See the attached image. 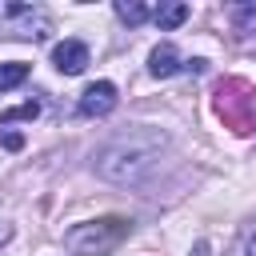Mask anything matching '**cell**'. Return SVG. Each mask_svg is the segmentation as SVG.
Instances as JSON below:
<instances>
[{"mask_svg": "<svg viewBox=\"0 0 256 256\" xmlns=\"http://www.w3.org/2000/svg\"><path fill=\"white\" fill-rule=\"evenodd\" d=\"M164 148H168V136L160 128H148V124L124 128L120 136H112L96 152V172L104 180H116V184H136L160 164Z\"/></svg>", "mask_w": 256, "mask_h": 256, "instance_id": "1", "label": "cell"}, {"mask_svg": "<svg viewBox=\"0 0 256 256\" xmlns=\"http://www.w3.org/2000/svg\"><path fill=\"white\" fill-rule=\"evenodd\" d=\"M132 224L124 216H104V220H84L64 232V248L76 256H108L128 240Z\"/></svg>", "mask_w": 256, "mask_h": 256, "instance_id": "2", "label": "cell"}, {"mask_svg": "<svg viewBox=\"0 0 256 256\" xmlns=\"http://www.w3.org/2000/svg\"><path fill=\"white\" fill-rule=\"evenodd\" d=\"M216 112L232 132L256 128V84L244 76H224L216 84Z\"/></svg>", "mask_w": 256, "mask_h": 256, "instance_id": "3", "label": "cell"}, {"mask_svg": "<svg viewBox=\"0 0 256 256\" xmlns=\"http://www.w3.org/2000/svg\"><path fill=\"white\" fill-rule=\"evenodd\" d=\"M0 32L16 36V40H44L52 32V20L40 4H16V0H0Z\"/></svg>", "mask_w": 256, "mask_h": 256, "instance_id": "4", "label": "cell"}, {"mask_svg": "<svg viewBox=\"0 0 256 256\" xmlns=\"http://www.w3.org/2000/svg\"><path fill=\"white\" fill-rule=\"evenodd\" d=\"M80 116H108L112 108H116V84L112 80H96V84H88L84 88V96H80Z\"/></svg>", "mask_w": 256, "mask_h": 256, "instance_id": "5", "label": "cell"}, {"mask_svg": "<svg viewBox=\"0 0 256 256\" xmlns=\"http://www.w3.org/2000/svg\"><path fill=\"white\" fill-rule=\"evenodd\" d=\"M52 64H56L64 76H80V72L88 68V48H84L80 40H64V44L52 48Z\"/></svg>", "mask_w": 256, "mask_h": 256, "instance_id": "6", "label": "cell"}, {"mask_svg": "<svg viewBox=\"0 0 256 256\" xmlns=\"http://www.w3.org/2000/svg\"><path fill=\"white\" fill-rule=\"evenodd\" d=\"M148 72H152V76H172V72H180V52H176L172 44L152 48V56H148Z\"/></svg>", "mask_w": 256, "mask_h": 256, "instance_id": "7", "label": "cell"}, {"mask_svg": "<svg viewBox=\"0 0 256 256\" xmlns=\"http://www.w3.org/2000/svg\"><path fill=\"white\" fill-rule=\"evenodd\" d=\"M152 20H156L160 32H172V28H180V24L188 20V4H160V8L152 12Z\"/></svg>", "mask_w": 256, "mask_h": 256, "instance_id": "8", "label": "cell"}, {"mask_svg": "<svg viewBox=\"0 0 256 256\" xmlns=\"http://www.w3.org/2000/svg\"><path fill=\"white\" fill-rule=\"evenodd\" d=\"M116 16H120L124 24H144V20L152 16V8L140 4V0H116Z\"/></svg>", "mask_w": 256, "mask_h": 256, "instance_id": "9", "label": "cell"}, {"mask_svg": "<svg viewBox=\"0 0 256 256\" xmlns=\"http://www.w3.org/2000/svg\"><path fill=\"white\" fill-rule=\"evenodd\" d=\"M24 80H28V64H20V60H12V64H0V92L16 88V84H24Z\"/></svg>", "mask_w": 256, "mask_h": 256, "instance_id": "10", "label": "cell"}, {"mask_svg": "<svg viewBox=\"0 0 256 256\" xmlns=\"http://www.w3.org/2000/svg\"><path fill=\"white\" fill-rule=\"evenodd\" d=\"M36 116H40V100H28V104H20V108L0 112V124H12V120H36Z\"/></svg>", "mask_w": 256, "mask_h": 256, "instance_id": "11", "label": "cell"}, {"mask_svg": "<svg viewBox=\"0 0 256 256\" xmlns=\"http://www.w3.org/2000/svg\"><path fill=\"white\" fill-rule=\"evenodd\" d=\"M0 148L20 152V148H24V136H20V132H0Z\"/></svg>", "mask_w": 256, "mask_h": 256, "instance_id": "12", "label": "cell"}, {"mask_svg": "<svg viewBox=\"0 0 256 256\" xmlns=\"http://www.w3.org/2000/svg\"><path fill=\"white\" fill-rule=\"evenodd\" d=\"M192 256H212V248H208V240H200V244L192 248Z\"/></svg>", "mask_w": 256, "mask_h": 256, "instance_id": "13", "label": "cell"}]
</instances>
